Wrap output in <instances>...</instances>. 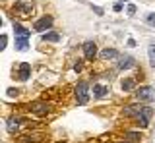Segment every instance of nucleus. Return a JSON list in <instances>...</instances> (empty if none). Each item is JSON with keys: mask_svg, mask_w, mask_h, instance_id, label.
<instances>
[{"mask_svg": "<svg viewBox=\"0 0 155 143\" xmlns=\"http://www.w3.org/2000/svg\"><path fill=\"white\" fill-rule=\"evenodd\" d=\"M14 31H16V37H25V39H29V31L23 29L19 23H14Z\"/></svg>", "mask_w": 155, "mask_h": 143, "instance_id": "13", "label": "nucleus"}, {"mask_svg": "<svg viewBox=\"0 0 155 143\" xmlns=\"http://www.w3.org/2000/svg\"><path fill=\"white\" fill-rule=\"evenodd\" d=\"M31 110L37 114V116H47L48 112H51V104L48 103H35L31 106Z\"/></svg>", "mask_w": 155, "mask_h": 143, "instance_id": "6", "label": "nucleus"}, {"mask_svg": "<svg viewBox=\"0 0 155 143\" xmlns=\"http://www.w3.org/2000/svg\"><path fill=\"white\" fill-rule=\"evenodd\" d=\"M134 85H136V81H134L132 78H130V79H126V81H122V91H132V89H134Z\"/></svg>", "mask_w": 155, "mask_h": 143, "instance_id": "17", "label": "nucleus"}, {"mask_svg": "<svg viewBox=\"0 0 155 143\" xmlns=\"http://www.w3.org/2000/svg\"><path fill=\"white\" fill-rule=\"evenodd\" d=\"M134 66H136V62H134L132 56H122L120 62H118V68L120 70H130V68H134Z\"/></svg>", "mask_w": 155, "mask_h": 143, "instance_id": "10", "label": "nucleus"}, {"mask_svg": "<svg viewBox=\"0 0 155 143\" xmlns=\"http://www.w3.org/2000/svg\"><path fill=\"white\" fill-rule=\"evenodd\" d=\"M0 43H2V46H0V49H6V43H8V37H6V35H2V41H0Z\"/></svg>", "mask_w": 155, "mask_h": 143, "instance_id": "21", "label": "nucleus"}, {"mask_svg": "<svg viewBox=\"0 0 155 143\" xmlns=\"http://www.w3.org/2000/svg\"><path fill=\"white\" fill-rule=\"evenodd\" d=\"M149 116H151V108L149 106H145L142 112L136 116V122H138V126L140 128H147L149 126Z\"/></svg>", "mask_w": 155, "mask_h": 143, "instance_id": "4", "label": "nucleus"}, {"mask_svg": "<svg viewBox=\"0 0 155 143\" xmlns=\"http://www.w3.org/2000/svg\"><path fill=\"white\" fill-rule=\"evenodd\" d=\"M87 99H89V85L87 81H80L76 85V101L78 104H85Z\"/></svg>", "mask_w": 155, "mask_h": 143, "instance_id": "1", "label": "nucleus"}, {"mask_svg": "<svg viewBox=\"0 0 155 143\" xmlns=\"http://www.w3.org/2000/svg\"><path fill=\"white\" fill-rule=\"evenodd\" d=\"M43 41L56 43V41H60V35H58V33H45V35H43Z\"/></svg>", "mask_w": 155, "mask_h": 143, "instance_id": "16", "label": "nucleus"}, {"mask_svg": "<svg viewBox=\"0 0 155 143\" xmlns=\"http://www.w3.org/2000/svg\"><path fill=\"white\" fill-rule=\"evenodd\" d=\"M122 143H130V141H122Z\"/></svg>", "mask_w": 155, "mask_h": 143, "instance_id": "25", "label": "nucleus"}, {"mask_svg": "<svg viewBox=\"0 0 155 143\" xmlns=\"http://www.w3.org/2000/svg\"><path fill=\"white\" fill-rule=\"evenodd\" d=\"M31 10H33V2H31V0H27V2L19 0V2L16 4V12H18L21 17H29V14H31Z\"/></svg>", "mask_w": 155, "mask_h": 143, "instance_id": "3", "label": "nucleus"}, {"mask_svg": "<svg viewBox=\"0 0 155 143\" xmlns=\"http://www.w3.org/2000/svg\"><path fill=\"white\" fill-rule=\"evenodd\" d=\"M16 49L18 50H27V39L25 37H16Z\"/></svg>", "mask_w": 155, "mask_h": 143, "instance_id": "14", "label": "nucleus"}, {"mask_svg": "<svg viewBox=\"0 0 155 143\" xmlns=\"http://www.w3.org/2000/svg\"><path fill=\"white\" fill-rule=\"evenodd\" d=\"M74 70H76V72H81V62H80V60L74 64Z\"/></svg>", "mask_w": 155, "mask_h": 143, "instance_id": "23", "label": "nucleus"}, {"mask_svg": "<svg viewBox=\"0 0 155 143\" xmlns=\"http://www.w3.org/2000/svg\"><path fill=\"white\" fill-rule=\"evenodd\" d=\"M19 122H21V120H19V118H10V120H8V126H6V130L10 132V133H14V132H16L18 130V128H19Z\"/></svg>", "mask_w": 155, "mask_h": 143, "instance_id": "12", "label": "nucleus"}, {"mask_svg": "<svg viewBox=\"0 0 155 143\" xmlns=\"http://www.w3.org/2000/svg\"><path fill=\"white\" fill-rule=\"evenodd\" d=\"M51 25H52V17L51 16H43L41 20L35 21V25H33V27H35V31H47Z\"/></svg>", "mask_w": 155, "mask_h": 143, "instance_id": "5", "label": "nucleus"}, {"mask_svg": "<svg viewBox=\"0 0 155 143\" xmlns=\"http://www.w3.org/2000/svg\"><path fill=\"white\" fill-rule=\"evenodd\" d=\"M145 21H147L149 25L155 27V14H147V16H145Z\"/></svg>", "mask_w": 155, "mask_h": 143, "instance_id": "19", "label": "nucleus"}, {"mask_svg": "<svg viewBox=\"0 0 155 143\" xmlns=\"http://www.w3.org/2000/svg\"><path fill=\"white\" fill-rule=\"evenodd\" d=\"M136 99H138V101H143V103H151L155 99V89L149 87V85H143V87H140L138 91H136Z\"/></svg>", "mask_w": 155, "mask_h": 143, "instance_id": "2", "label": "nucleus"}, {"mask_svg": "<svg viewBox=\"0 0 155 143\" xmlns=\"http://www.w3.org/2000/svg\"><path fill=\"white\" fill-rule=\"evenodd\" d=\"M136 139H140V135H138V133H126V141H130V143H132V141H136Z\"/></svg>", "mask_w": 155, "mask_h": 143, "instance_id": "20", "label": "nucleus"}, {"mask_svg": "<svg viewBox=\"0 0 155 143\" xmlns=\"http://www.w3.org/2000/svg\"><path fill=\"white\" fill-rule=\"evenodd\" d=\"M143 108L145 106H142V104H130V106H126L124 110H122V114H124V116H138Z\"/></svg>", "mask_w": 155, "mask_h": 143, "instance_id": "8", "label": "nucleus"}, {"mask_svg": "<svg viewBox=\"0 0 155 143\" xmlns=\"http://www.w3.org/2000/svg\"><path fill=\"white\" fill-rule=\"evenodd\" d=\"M8 95H10V97H14V95H18V89H8Z\"/></svg>", "mask_w": 155, "mask_h": 143, "instance_id": "24", "label": "nucleus"}, {"mask_svg": "<svg viewBox=\"0 0 155 143\" xmlns=\"http://www.w3.org/2000/svg\"><path fill=\"white\" fill-rule=\"evenodd\" d=\"M128 14H130V16L136 14V6H134V4H130V6H128Z\"/></svg>", "mask_w": 155, "mask_h": 143, "instance_id": "22", "label": "nucleus"}, {"mask_svg": "<svg viewBox=\"0 0 155 143\" xmlns=\"http://www.w3.org/2000/svg\"><path fill=\"white\" fill-rule=\"evenodd\" d=\"M29 75H31V66H29L27 62H21V64H19V79L25 81V79H29Z\"/></svg>", "mask_w": 155, "mask_h": 143, "instance_id": "9", "label": "nucleus"}, {"mask_svg": "<svg viewBox=\"0 0 155 143\" xmlns=\"http://www.w3.org/2000/svg\"><path fill=\"white\" fill-rule=\"evenodd\" d=\"M84 54H85L87 60H93L95 56H97V45H95L93 41H87L85 45H84Z\"/></svg>", "mask_w": 155, "mask_h": 143, "instance_id": "7", "label": "nucleus"}, {"mask_svg": "<svg viewBox=\"0 0 155 143\" xmlns=\"http://www.w3.org/2000/svg\"><path fill=\"white\" fill-rule=\"evenodd\" d=\"M114 56H118V52H116L114 49H105L103 52H101V58H103V60H109V58H114Z\"/></svg>", "mask_w": 155, "mask_h": 143, "instance_id": "15", "label": "nucleus"}, {"mask_svg": "<svg viewBox=\"0 0 155 143\" xmlns=\"http://www.w3.org/2000/svg\"><path fill=\"white\" fill-rule=\"evenodd\" d=\"M107 93H109V87H107V85H93V95L97 99L107 97Z\"/></svg>", "mask_w": 155, "mask_h": 143, "instance_id": "11", "label": "nucleus"}, {"mask_svg": "<svg viewBox=\"0 0 155 143\" xmlns=\"http://www.w3.org/2000/svg\"><path fill=\"white\" fill-rule=\"evenodd\" d=\"M147 54H149V64L155 66V45H149L147 49Z\"/></svg>", "mask_w": 155, "mask_h": 143, "instance_id": "18", "label": "nucleus"}]
</instances>
